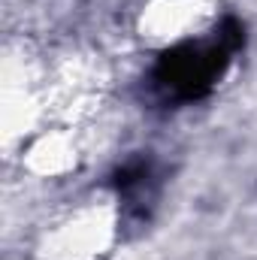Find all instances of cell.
<instances>
[{"label":"cell","instance_id":"1","mask_svg":"<svg viewBox=\"0 0 257 260\" xmlns=\"http://www.w3.org/2000/svg\"><path fill=\"white\" fill-rule=\"evenodd\" d=\"M245 43V27L236 18H224L206 37L185 40L164 52L151 70V88L167 103L203 100L233 64V55Z\"/></svg>","mask_w":257,"mask_h":260}]
</instances>
